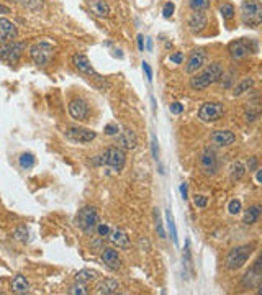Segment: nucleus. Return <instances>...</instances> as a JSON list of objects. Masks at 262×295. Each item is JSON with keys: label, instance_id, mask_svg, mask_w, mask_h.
<instances>
[{"label": "nucleus", "instance_id": "f257e3e1", "mask_svg": "<svg viewBox=\"0 0 262 295\" xmlns=\"http://www.w3.org/2000/svg\"><path fill=\"white\" fill-rule=\"evenodd\" d=\"M223 77V67L218 62H211L208 67H205L202 72L195 74L190 79V89L192 90H205L210 85L216 84Z\"/></svg>", "mask_w": 262, "mask_h": 295}, {"label": "nucleus", "instance_id": "f03ea898", "mask_svg": "<svg viewBox=\"0 0 262 295\" xmlns=\"http://www.w3.org/2000/svg\"><path fill=\"white\" fill-rule=\"evenodd\" d=\"M124 162H126V154H124L123 149L111 146L108 149H105V153H102L100 156H97L93 159V166H108L115 172H120L124 167Z\"/></svg>", "mask_w": 262, "mask_h": 295}, {"label": "nucleus", "instance_id": "7ed1b4c3", "mask_svg": "<svg viewBox=\"0 0 262 295\" xmlns=\"http://www.w3.org/2000/svg\"><path fill=\"white\" fill-rule=\"evenodd\" d=\"M255 248V244H242V246H236L233 249H229V253L224 257V266L229 271H238L242 266L246 264L247 259L251 257L252 251Z\"/></svg>", "mask_w": 262, "mask_h": 295}, {"label": "nucleus", "instance_id": "20e7f679", "mask_svg": "<svg viewBox=\"0 0 262 295\" xmlns=\"http://www.w3.org/2000/svg\"><path fill=\"white\" fill-rule=\"evenodd\" d=\"M241 20L247 28H259L262 23V7L259 0H244L241 4Z\"/></svg>", "mask_w": 262, "mask_h": 295}, {"label": "nucleus", "instance_id": "39448f33", "mask_svg": "<svg viewBox=\"0 0 262 295\" xmlns=\"http://www.w3.org/2000/svg\"><path fill=\"white\" fill-rule=\"evenodd\" d=\"M259 45L255 40H247V38H241V40H234L228 45V53L231 56V59L234 61H242L246 59L249 54L257 53Z\"/></svg>", "mask_w": 262, "mask_h": 295}, {"label": "nucleus", "instance_id": "423d86ee", "mask_svg": "<svg viewBox=\"0 0 262 295\" xmlns=\"http://www.w3.org/2000/svg\"><path fill=\"white\" fill-rule=\"evenodd\" d=\"M76 227H79L82 231H85L87 235H90L95 231L97 225H98V212L95 207L92 205H85L84 209H80L79 213L76 215V220H74Z\"/></svg>", "mask_w": 262, "mask_h": 295}, {"label": "nucleus", "instance_id": "0eeeda50", "mask_svg": "<svg viewBox=\"0 0 262 295\" xmlns=\"http://www.w3.org/2000/svg\"><path fill=\"white\" fill-rule=\"evenodd\" d=\"M30 56H31V59H33V62L36 66L45 67L53 59L54 46L51 45V43H46V41L35 43V45L30 48Z\"/></svg>", "mask_w": 262, "mask_h": 295}, {"label": "nucleus", "instance_id": "6e6552de", "mask_svg": "<svg viewBox=\"0 0 262 295\" xmlns=\"http://www.w3.org/2000/svg\"><path fill=\"white\" fill-rule=\"evenodd\" d=\"M27 48V43L23 41H10L7 45L0 48V59L7 62L9 66H17L18 61L22 59V56Z\"/></svg>", "mask_w": 262, "mask_h": 295}, {"label": "nucleus", "instance_id": "1a4fd4ad", "mask_svg": "<svg viewBox=\"0 0 262 295\" xmlns=\"http://www.w3.org/2000/svg\"><path fill=\"white\" fill-rule=\"evenodd\" d=\"M224 115V105L220 102H205L198 109V118L203 123H213L221 120Z\"/></svg>", "mask_w": 262, "mask_h": 295}, {"label": "nucleus", "instance_id": "9d476101", "mask_svg": "<svg viewBox=\"0 0 262 295\" xmlns=\"http://www.w3.org/2000/svg\"><path fill=\"white\" fill-rule=\"evenodd\" d=\"M260 280H262V259L257 257L252 264V267L242 275L241 285L244 288H255L260 285Z\"/></svg>", "mask_w": 262, "mask_h": 295}, {"label": "nucleus", "instance_id": "9b49d317", "mask_svg": "<svg viewBox=\"0 0 262 295\" xmlns=\"http://www.w3.org/2000/svg\"><path fill=\"white\" fill-rule=\"evenodd\" d=\"M200 169L203 174L207 175H213L216 171L220 169V161H218V156L211 148H207L200 156Z\"/></svg>", "mask_w": 262, "mask_h": 295}, {"label": "nucleus", "instance_id": "f8f14e48", "mask_svg": "<svg viewBox=\"0 0 262 295\" xmlns=\"http://www.w3.org/2000/svg\"><path fill=\"white\" fill-rule=\"evenodd\" d=\"M66 138L74 143H90L97 138V133L93 130L82 128V127H69L66 130Z\"/></svg>", "mask_w": 262, "mask_h": 295}, {"label": "nucleus", "instance_id": "ddd939ff", "mask_svg": "<svg viewBox=\"0 0 262 295\" xmlns=\"http://www.w3.org/2000/svg\"><path fill=\"white\" fill-rule=\"evenodd\" d=\"M72 64L76 66L77 71L87 74V76L95 77L97 80H103V77H102V76H98L97 71H95V69H93V66H92V62L89 61V58H87L85 54H82V53H76V54H74V56H72Z\"/></svg>", "mask_w": 262, "mask_h": 295}, {"label": "nucleus", "instance_id": "4468645a", "mask_svg": "<svg viewBox=\"0 0 262 295\" xmlns=\"http://www.w3.org/2000/svg\"><path fill=\"white\" fill-rule=\"evenodd\" d=\"M69 114L74 120L77 122H85L90 115V109L89 104L85 102L84 99H74L69 104Z\"/></svg>", "mask_w": 262, "mask_h": 295}, {"label": "nucleus", "instance_id": "2eb2a0df", "mask_svg": "<svg viewBox=\"0 0 262 295\" xmlns=\"http://www.w3.org/2000/svg\"><path fill=\"white\" fill-rule=\"evenodd\" d=\"M18 36V30L14 22L9 18L0 17V45H7L10 41H15Z\"/></svg>", "mask_w": 262, "mask_h": 295}, {"label": "nucleus", "instance_id": "dca6fc26", "mask_svg": "<svg viewBox=\"0 0 262 295\" xmlns=\"http://www.w3.org/2000/svg\"><path fill=\"white\" fill-rule=\"evenodd\" d=\"M205 61H207V53H205L203 49H195V51H192L189 61H187L185 72L195 74L197 71H200V69L205 66Z\"/></svg>", "mask_w": 262, "mask_h": 295}, {"label": "nucleus", "instance_id": "f3484780", "mask_svg": "<svg viewBox=\"0 0 262 295\" xmlns=\"http://www.w3.org/2000/svg\"><path fill=\"white\" fill-rule=\"evenodd\" d=\"M210 140L213 144H216V146L223 148V146H231L236 141V136L233 131H229V130H216L211 133Z\"/></svg>", "mask_w": 262, "mask_h": 295}, {"label": "nucleus", "instance_id": "a211bd4d", "mask_svg": "<svg viewBox=\"0 0 262 295\" xmlns=\"http://www.w3.org/2000/svg\"><path fill=\"white\" fill-rule=\"evenodd\" d=\"M118 146L123 149H135L138 146V136L135 135L133 130L124 128L123 131L118 133Z\"/></svg>", "mask_w": 262, "mask_h": 295}, {"label": "nucleus", "instance_id": "6ab92c4d", "mask_svg": "<svg viewBox=\"0 0 262 295\" xmlns=\"http://www.w3.org/2000/svg\"><path fill=\"white\" fill-rule=\"evenodd\" d=\"M207 15L202 14V12H193L187 20V27L192 31V33H200V31L207 27Z\"/></svg>", "mask_w": 262, "mask_h": 295}, {"label": "nucleus", "instance_id": "aec40b11", "mask_svg": "<svg viewBox=\"0 0 262 295\" xmlns=\"http://www.w3.org/2000/svg\"><path fill=\"white\" fill-rule=\"evenodd\" d=\"M100 259H102V262L105 266L113 269V271L121 267V259H120V256H118L116 249H111V248L105 249L102 253V256H100Z\"/></svg>", "mask_w": 262, "mask_h": 295}, {"label": "nucleus", "instance_id": "412c9836", "mask_svg": "<svg viewBox=\"0 0 262 295\" xmlns=\"http://www.w3.org/2000/svg\"><path fill=\"white\" fill-rule=\"evenodd\" d=\"M90 12L98 18H107L110 15V7L105 0H87Z\"/></svg>", "mask_w": 262, "mask_h": 295}, {"label": "nucleus", "instance_id": "4be33fe9", "mask_svg": "<svg viewBox=\"0 0 262 295\" xmlns=\"http://www.w3.org/2000/svg\"><path fill=\"white\" fill-rule=\"evenodd\" d=\"M120 290V284L115 280V279H103L97 284L95 287V292L97 293H105V295H113Z\"/></svg>", "mask_w": 262, "mask_h": 295}, {"label": "nucleus", "instance_id": "5701e85b", "mask_svg": "<svg viewBox=\"0 0 262 295\" xmlns=\"http://www.w3.org/2000/svg\"><path fill=\"white\" fill-rule=\"evenodd\" d=\"M12 290L15 293H27L30 290V284L25 275H15L12 280Z\"/></svg>", "mask_w": 262, "mask_h": 295}, {"label": "nucleus", "instance_id": "b1692460", "mask_svg": "<svg viewBox=\"0 0 262 295\" xmlns=\"http://www.w3.org/2000/svg\"><path fill=\"white\" fill-rule=\"evenodd\" d=\"M260 217V205H252L244 212V217H242V223L244 225H254Z\"/></svg>", "mask_w": 262, "mask_h": 295}, {"label": "nucleus", "instance_id": "393cba45", "mask_svg": "<svg viewBox=\"0 0 262 295\" xmlns=\"http://www.w3.org/2000/svg\"><path fill=\"white\" fill-rule=\"evenodd\" d=\"M111 241H113V244H116L118 248H123V249H126L129 246V238L123 230H115L113 233H111Z\"/></svg>", "mask_w": 262, "mask_h": 295}, {"label": "nucleus", "instance_id": "a878e982", "mask_svg": "<svg viewBox=\"0 0 262 295\" xmlns=\"http://www.w3.org/2000/svg\"><path fill=\"white\" fill-rule=\"evenodd\" d=\"M254 87V79L252 77H244V79H241V82L236 85V89H234V97H239L242 95L244 92H249Z\"/></svg>", "mask_w": 262, "mask_h": 295}, {"label": "nucleus", "instance_id": "bb28decb", "mask_svg": "<svg viewBox=\"0 0 262 295\" xmlns=\"http://www.w3.org/2000/svg\"><path fill=\"white\" fill-rule=\"evenodd\" d=\"M98 272L97 271H92V269H82L80 272H77L76 275V282H82V284H89V282L95 280L97 279Z\"/></svg>", "mask_w": 262, "mask_h": 295}, {"label": "nucleus", "instance_id": "cd10ccee", "mask_svg": "<svg viewBox=\"0 0 262 295\" xmlns=\"http://www.w3.org/2000/svg\"><path fill=\"white\" fill-rule=\"evenodd\" d=\"M17 4H20L22 7H25L27 10L38 12L43 9V5H45V0H17Z\"/></svg>", "mask_w": 262, "mask_h": 295}, {"label": "nucleus", "instance_id": "c85d7f7f", "mask_svg": "<svg viewBox=\"0 0 262 295\" xmlns=\"http://www.w3.org/2000/svg\"><path fill=\"white\" fill-rule=\"evenodd\" d=\"M234 14H236V10H234V5L233 4H223L221 7H220V15H221V18H223L224 22L233 20Z\"/></svg>", "mask_w": 262, "mask_h": 295}, {"label": "nucleus", "instance_id": "c756f323", "mask_svg": "<svg viewBox=\"0 0 262 295\" xmlns=\"http://www.w3.org/2000/svg\"><path fill=\"white\" fill-rule=\"evenodd\" d=\"M166 220H167V228H169L171 231V236H172V241L174 244H179V238H177V230H176V223H174V218H172V213L171 210H167L166 212Z\"/></svg>", "mask_w": 262, "mask_h": 295}, {"label": "nucleus", "instance_id": "7c9ffc66", "mask_svg": "<svg viewBox=\"0 0 262 295\" xmlns=\"http://www.w3.org/2000/svg\"><path fill=\"white\" fill-rule=\"evenodd\" d=\"M189 5L193 12H205L210 9V0H189Z\"/></svg>", "mask_w": 262, "mask_h": 295}, {"label": "nucleus", "instance_id": "2f4dec72", "mask_svg": "<svg viewBox=\"0 0 262 295\" xmlns=\"http://www.w3.org/2000/svg\"><path fill=\"white\" fill-rule=\"evenodd\" d=\"M244 172H246V169H244V166H242L239 161H238V162H233V164H231V179H233V180H239V179H242V175H244Z\"/></svg>", "mask_w": 262, "mask_h": 295}, {"label": "nucleus", "instance_id": "473e14b6", "mask_svg": "<svg viewBox=\"0 0 262 295\" xmlns=\"http://www.w3.org/2000/svg\"><path fill=\"white\" fill-rule=\"evenodd\" d=\"M18 162H20V166L23 169H31L35 166V156L31 153H23L20 156V159H18Z\"/></svg>", "mask_w": 262, "mask_h": 295}, {"label": "nucleus", "instance_id": "72a5a7b5", "mask_svg": "<svg viewBox=\"0 0 262 295\" xmlns=\"http://www.w3.org/2000/svg\"><path fill=\"white\" fill-rule=\"evenodd\" d=\"M14 238H15V240H18V241H22V243H27L28 241V230H27V227H18V228H15Z\"/></svg>", "mask_w": 262, "mask_h": 295}, {"label": "nucleus", "instance_id": "f704fd0d", "mask_svg": "<svg viewBox=\"0 0 262 295\" xmlns=\"http://www.w3.org/2000/svg\"><path fill=\"white\" fill-rule=\"evenodd\" d=\"M67 292L72 293V295H87V293H89L85 284H82V282H77V284H74Z\"/></svg>", "mask_w": 262, "mask_h": 295}, {"label": "nucleus", "instance_id": "c9c22d12", "mask_svg": "<svg viewBox=\"0 0 262 295\" xmlns=\"http://www.w3.org/2000/svg\"><path fill=\"white\" fill-rule=\"evenodd\" d=\"M154 220H156V230H158V235H159L161 240H164V238H166V231H164V227H162V220H161L158 212H154Z\"/></svg>", "mask_w": 262, "mask_h": 295}, {"label": "nucleus", "instance_id": "e433bc0d", "mask_svg": "<svg viewBox=\"0 0 262 295\" xmlns=\"http://www.w3.org/2000/svg\"><path fill=\"white\" fill-rule=\"evenodd\" d=\"M228 210H229L231 215H238V213L241 212V200L233 199L231 202H229V205H228Z\"/></svg>", "mask_w": 262, "mask_h": 295}, {"label": "nucleus", "instance_id": "4c0bfd02", "mask_svg": "<svg viewBox=\"0 0 262 295\" xmlns=\"http://www.w3.org/2000/svg\"><path fill=\"white\" fill-rule=\"evenodd\" d=\"M174 10H176V5L172 2H167L164 4V7H162V15H164V18H171L174 15Z\"/></svg>", "mask_w": 262, "mask_h": 295}, {"label": "nucleus", "instance_id": "58836bf2", "mask_svg": "<svg viewBox=\"0 0 262 295\" xmlns=\"http://www.w3.org/2000/svg\"><path fill=\"white\" fill-rule=\"evenodd\" d=\"M103 131H105V135H108V136H115V135L120 133V128H118V125H115V123H108V125H105Z\"/></svg>", "mask_w": 262, "mask_h": 295}, {"label": "nucleus", "instance_id": "ea45409f", "mask_svg": "<svg viewBox=\"0 0 262 295\" xmlns=\"http://www.w3.org/2000/svg\"><path fill=\"white\" fill-rule=\"evenodd\" d=\"M158 138H156V135H151V153H153V158L158 161L159 158V146H158Z\"/></svg>", "mask_w": 262, "mask_h": 295}, {"label": "nucleus", "instance_id": "a19ab883", "mask_svg": "<svg viewBox=\"0 0 262 295\" xmlns=\"http://www.w3.org/2000/svg\"><path fill=\"white\" fill-rule=\"evenodd\" d=\"M208 204V197H205V195H195L193 197V205L198 207V209H205Z\"/></svg>", "mask_w": 262, "mask_h": 295}, {"label": "nucleus", "instance_id": "79ce46f5", "mask_svg": "<svg viewBox=\"0 0 262 295\" xmlns=\"http://www.w3.org/2000/svg\"><path fill=\"white\" fill-rule=\"evenodd\" d=\"M95 230H97V233L100 236H108L110 235V227H108V225H105V223H98Z\"/></svg>", "mask_w": 262, "mask_h": 295}, {"label": "nucleus", "instance_id": "37998d69", "mask_svg": "<svg viewBox=\"0 0 262 295\" xmlns=\"http://www.w3.org/2000/svg\"><path fill=\"white\" fill-rule=\"evenodd\" d=\"M169 61L174 62V64H182L184 62V53H174L169 56Z\"/></svg>", "mask_w": 262, "mask_h": 295}, {"label": "nucleus", "instance_id": "c03bdc74", "mask_svg": "<svg viewBox=\"0 0 262 295\" xmlns=\"http://www.w3.org/2000/svg\"><path fill=\"white\" fill-rule=\"evenodd\" d=\"M171 112L174 115H180L184 112V105L179 102H174V104H171Z\"/></svg>", "mask_w": 262, "mask_h": 295}, {"label": "nucleus", "instance_id": "a18cd8bd", "mask_svg": "<svg viewBox=\"0 0 262 295\" xmlns=\"http://www.w3.org/2000/svg\"><path fill=\"white\" fill-rule=\"evenodd\" d=\"M143 71H145V74H146V79L149 80V82H151V80H153V69H151V66H149L146 61L143 62Z\"/></svg>", "mask_w": 262, "mask_h": 295}, {"label": "nucleus", "instance_id": "49530a36", "mask_svg": "<svg viewBox=\"0 0 262 295\" xmlns=\"http://www.w3.org/2000/svg\"><path fill=\"white\" fill-rule=\"evenodd\" d=\"M247 167H249V171H255L257 169V158H249L247 161Z\"/></svg>", "mask_w": 262, "mask_h": 295}, {"label": "nucleus", "instance_id": "de8ad7c7", "mask_svg": "<svg viewBox=\"0 0 262 295\" xmlns=\"http://www.w3.org/2000/svg\"><path fill=\"white\" fill-rule=\"evenodd\" d=\"M184 256H185V261L190 262V241L187 240L185 241V249H184Z\"/></svg>", "mask_w": 262, "mask_h": 295}, {"label": "nucleus", "instance_id": "09e8293b", "mask_svg": "<svg viewBox=\"0 0 262 295\" xmlns=\"http://www.w3.org/2000/svg\"><path fill=\"white\" fill-rule=\"evenodd\" d=\"M180 193H182V199L184 200L189 199V190H187V184H185V182H182V184H180Z\"/></svg>", "mask_w": 262, "mask_h": 295}, {"label": "nucleus", "instance_id": "8fccbe9b", "mask_svg": "<svg viewBox=\"0 0 262 295\" xmlns=\"http://www.w3.org/2000/svg\"><path fill=\"white\" fill-rule=\"evenodd\" d=\"M257 117H259V112H247V114H246V120L247 122H254Z\"/></svg>", "mask_w": 262, "mask_h": 295}, {"label": "nucleus", "instance_id": "3c124183", "mask_svg": "<svg viewBox=\"0 0 262 295\" xmlns=\"http://www.w3.org/2000/svg\"><path fill=\"white\" fill-rule=\"evenodd\" d=\"M138 48L140 51H145V36L143 35H138Z\"/></svg>", "mask_w": 262, "mask_h": 295}, {"label": "nucleus", "instance_id": "603ef678", "mask_svg": "<svg viewBox=\"0 0 262 295\" xmlns=\"http://www.w3.org/2000/svg\"><path fill=\"white\" fill-rule=\"evenodd\" d=\"M0 14H2V15H7V14H10V9H9V7H5L4 4H0Z\"/></svg>", "mask_w": 262, "mask_h": 295}, {"label": "nucleus", "instance_id": "864d4df0", "mask_svg": "<svg viewBox=\"0 0 262 295\" xmlns=\"http://www.w3.org/2000/svg\"><path fill=\"white\" fill-rule=\"evenodd\" d=\"M146 49L148 51H153V40L151 38H146Z\"/></svg>", "mask_w": 262, "mask_h": 295}, {"label": "nucleus", "instance_id": "5fc2aeb1", "mask_svg": "<svg viewBox=\"0 0 262 295\" xmlns=\"http://www.w3.org/2000/svg\"><path fill=\"white\" fill-rule=\"evenodd\" d=\"M255 171H257V177H255V179H257V182H260L262 180V171H260V169H255Z\"/></svg>", "mask_w": 262, "mask_h": 295}, {"label": "nucleus", "instance_id": "6e6d98bb", "mask_svg": "<svg viewBox=\"0 0 262 295\" xmlns=\"http://www.w3.org/2000/svg\"><path fill=\"white\" fill-rule=\"evenodd\" d=\"M9 2H17V0H9Z\"/></svg>", "mask_w": 262, "mask_h": 295}]
</instances>
